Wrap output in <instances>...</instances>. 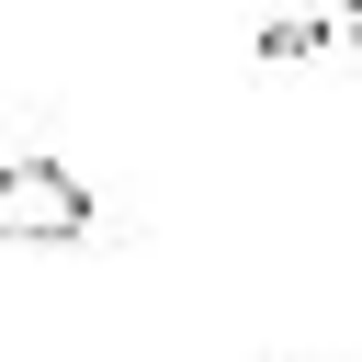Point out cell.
I'll use <instances>...</instances> for the list:
<instances>
[{"mask_svg": "<svg viewBox=\"0 0 362 362\" xmlns=\"http://www.w3.org/2000/svg\"><path fill=\"white\" fill-rule=\"evenodd\" d=\"M0 238L11 249H68V238H90V192L57 158H0Z\"/></svg>", "mask_w": 362, "mask_h": 362, "instance_id": "6da1fadb", "label": "cell"}]
</instances>
